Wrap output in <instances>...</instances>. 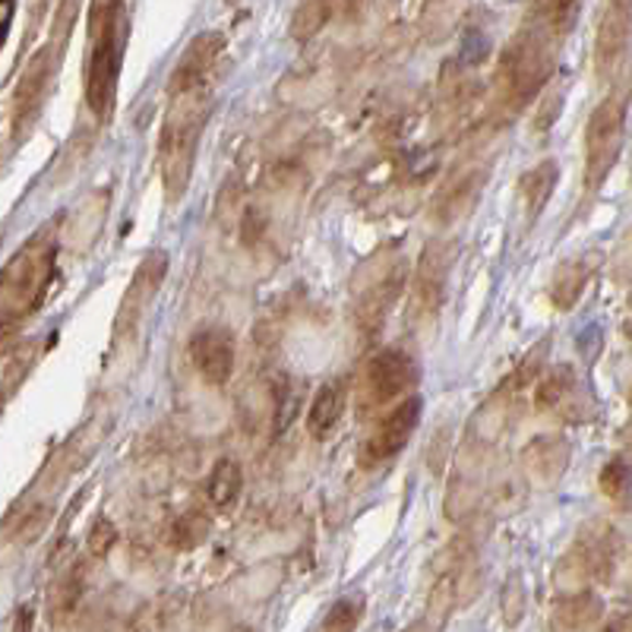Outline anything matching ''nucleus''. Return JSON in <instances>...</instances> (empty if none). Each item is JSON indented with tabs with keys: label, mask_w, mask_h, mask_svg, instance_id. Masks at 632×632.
I'll use <instances>...</instances> for the list:
<instances>
[{
	"label": "nucleus",
	"mask_w": 632,
	"mask_h": 632,
	"mask_svg": "<svg viewBox=\"0 0 632 632\" xmlns=\"http://www.w3.org/2000/svg\"><path fill=\"white\" fill-rule=\"evenodd\" d=\"M60 219L45 221L26 244L7 260L0 278V317L7 338L28 317L42 310L57 275V253H60Z\"/></svg>",
	"instance_id": "nucleus-1"
},
{
	"label": "nucleus",
	"mask_w": 632,
	"mask_h": 632,
	"mask_svg": "<svg viewBox=\"0 0 632 632\" xmlns=\"http://www.w3.org/2000/svg\"><path fill=\"white\" fill-rule=\"evenodd\" d=\"M209 111H212L209 85L171 95V105L162 120V137H159V174H162L168 203L184 199V193L191 187Z\"/></svg>",
	"instance_id": "nucleus-2"
},
{
	"label": "nucleus",
	"mask_w": 632,
	"mask_h": 632,
	"mask_svg": "<svg viewBox=\"0 0 632 632\" xmlns=\"http://www.w3.org/2000/svg\"><path fill=\"white\" fill-rule=\"evenodd\" d=\"M127 48V10L124 0H99L92 16V42L85 64V105L105 124L114 111L117 80Z\"/></svg>",
	"instance_id": "nucleus-3"
},
{
	"label": "nucleus",
	"mask_w": 632,
	"mask_h": 632,
	"mask_svg": "<svg viewBox=\"0 0 632 632\" xmlns=\"http://www.w3.org/2000/svg\"><path fill=\"white\" fill-rule=\"evenodd\" d=\"M553 73V35L548 28H522L513 45L503 51L496 70V111L499 117H513L541 92Z\"/></svg>",
	"instance_id": "nucleus-4"
},
{
	"label": "nucleus",
	"mask_w": 632,
	"mask_h": 632,
	"mask_svg": "<svg viewBox=\"0 0 632 632\" xmlns=\"http://www.w3.org/2000/svg\"><path fill=\"white\" fill-rule=\"evenodd\" d=\"M627 108H630V89L620 85L588 117V127H585V187L588 191H598L620 159L623 137H627Z\"/></svg>",
	"instance_id": "nucleus-5"
},
{
	"label": "nucleus",
	"mask_w": 632,
	"mask_h": 632,
	"mask_svg": "<svg viewBox=\"0 0 632 632\" xmlns=\"http://www.w3.org/2000/svg\"><path fill=\"white\" fill-rule=\"evenodd\" d=\"M405 288V260L402 256H374L352 281V317L364 335H374L386 323L389 310L402 298Z\"/></svg>",
	"instance_id": "nucleus-6"
},
{
	"label": "nucleus",
	"mask_w": 632,
	"mask_h": 632,
	"mask_svg": "<svg viewBox=\"0 0 632 632\" xmlns=\"http://www.w3.org/2000/svg\"><path fill=\"white\" fill-rule=\"evenodd\" d=\"M417 380H421V370L409 352L383 348L360 367V377L355 383V405H358L360 414L399 405L412 395Z\"/></svg>",
	"instance_id": "nucleus-7"
},
{
	"label": "nucleus",
	"mask_w": 632,
	"mask_h": 632,
	"mask_svg": "<svg viewBox=\"0 0 632 632\" xmlns=\"http://www.w3.org/2000/svg\"><path fill=\"white\" fill-rule=\"evenodd\" d=\"M168 275V253L165 250H149L137 266V273L130 278L124 301L114 320V338H111V355H130L134 342L139 338V330L149 317V307L156 303V295L162 291V281Z\"/></svg>",
	"instance_id": "nucleus-8"
},
{
	"label": "nucleus",
	"mask_w": 632,
	"mask_h": 632,
	"mask_svg": "<svg viewBox=\"0 0 632 632\" xmlns=\"http://www.w3.org/2000/svg\"><path fill=\"white\" fill-rule=\"evenodd\" d=\"M452 260H456V244L449 238H434L424 244L412 278V320H430L440 310Z\"/></svg>",
	"instance_id": "nucleus-9"
},
{
	"label": "nucleus",
	"mask_w": 632,
	"mask_h": 632,
	"mask_svg": "<svg viewBox=\"0 0 632 632\" xmlns=\"http://www.w3.org/2000/svg\"><path fill=\"white\" fill-rule=\"evenodd\" d=\"M421 412H424L421 395H409L405 402L392 405L360 446V468H380L392 462L412 443L414 430L421 424Z\"/></svg>",
	"instance_id": "nucleus-10"
},
{
	"label": "nucleus",
	"mask_w": 632,
	"mask_h": 632,
	"mask_svg": "<svg viewBox=\"0 0 632 632\" xmlns=\"http://www.w3.org/2000/svg\"><path fill=\"white\" fill-rule=\"evenodd\" d=\"M613 570V531L607 525H588L578 531L576 544L556 566V582L582 591V582L607 578Z\"/></svg>",
	"instance_id": "nucleus-11"
},
{
	"label": "nucleus",
	"mask_w": 632,
	"mask_h": 632,
	"mask_svg": "<svg viewBox=\"0 0 632 632\" xmlns=\"http://www.w3.org/2000/svg\"><path fill=\"white\" fill-rule=\"evenodd\" d=\"M535 409L541 414L563 417L570 424H582L595 414V402L588 395L585 383L578 380V374L570 364L553 367L548 377L538 380L535 389Z\"/></svg>",
	"instance_id": "nucleus-12"
},
{
	"label": "nucleus",
	"mask_w": 632,
	"mask_h": 632,
	"mask_svg": "<svg viewBox=\"0 0 632 632\" xmlns=\"http://www.w3.org/2000/svg\"><path fill=\"white\" fill-rule=\"evenodd\" d=\"M55 60L57 51L45 48L42 55L28 64L23 80L16 85V92H13V108H10V134H13V139L26 137L28 127L35 124L38 111L45 105L48 83H51V77H55Z\"/></svg>",
	"instance_id": "nucleus-13"
},
{
	"label": "nucleus",
	"mask_w": 632,
	"mask_h": 632,
	"mask_svg": "<svg viewBox=\"0 0 632 632\" xmlns=\"http://www.w3.org/2000/svg\"><path fill=\"white\" fill-rule=\"evenodd\" d=\"M193 370L206 380L209 386H225L234 374V360H238V348H234V335L225 326H203L193 332L191 345H187Z\"/></svg>",
	"instance_id": "nucleus-14"
},
{
	"label": "nucleus",
	"mask_w": 632,
	"mask_h": 632,
	"mask_svg": "<svg viewBox=\"0 0 632 632\" xmlns=\"http://www.w3.org/2000/svg\"><path fill=\"white\" fill-rule=\"evenodd\" d=\"M632 38V0H607L595 35V70L605 80L620 64Z\"/></svg>",
	"instance_id": "nucleus-15"
},
{
	"label": "nucleus",
	"mask_w": 632,
	"mask_h": 632,
	"mask_svg": "<svg viewBox=\"0 0 632 632\" xmlns=\"http://www.w3.org/2000/svg\"><path fill=\"white\" fill-rule=\"evenodd\" d=\"M221 48H225V38L219 32H203L196 35L187 51L181 55L174 73H171V83H168V95H177V92H191V89H206L209 77H212V67L219 60Z\"/></svg>",
	"instance_id": "nucleus-16"
},
{
	"label": "nucleus",
	"mask_w": 632,
	"mask_h": 632,
	"mask_svg": "<svg viewBox=\"0 0 632 632\" xmlns=\"http://www.w3.org/2000/svg\"><path fill=\"white\" fill-rule=\"evenodd\" d=\"M570 443L563 437H538L522 449L525 481L535 484L538 491H550L570 468Z\"/></svg>",
	"instance_id": "nucleus-17"
},
{
	"label": "nucleus",
	"mask_w": 632,
	"mask_h": 632,
	"mask_svg": "<svg viewBox=\"0 0 632 632\" xmlns=\"http://www.w3.org/2000/svg\"><path fill=\"white\" fill-rule=\"evenodd\" d=\"M484 177H487V171H481L478 165L462 168L446 187L437 196V203H434V219L440 221V225H452L456 219H462L468 209L474 206V199H478V193L484 191Z\"/></svg>",
	"instance_id": "nucleus-18"
},
{
	"label": "nucleus",
	"mask_w": 632,
	"mask_h": 632,
	"mask_svg": "<svg viewBox=\"0 0 632 632\" xmlns=\"http://www.w3.org/2000/svg\"><path fill=\"white\" fill-rule=\"evenodd\" d=\"M345 405H348V386L342 380H330V383L320 386L310 409H307V434L313 440H326L332 430L338 427Z\"/></svg>",
	"instance_id": "nucleus-19"
},
{
	"label": "nucleus",
	"mask_w": 632,
	"mask_h": 632,
	"mask_svg": "<svg viewBox=\"0 0 632 632\" xmlns=\"http://www.w3.org/2000/svg\"><path fill=\"white\" fill-rule=\"evenodd\" d=\"M598 260L595 256H573L566 263H560V269L553 273V285H550V301L560 313L573 310L582 298V291L588 288L591 273H595Z\"/></svg>",
	"instance_id": "nucleus-20"
},
{
	"label": "nucleus",
	"mask_w": 632,
	"mask_h": 632,
	"mask_svg": "<svg viewBox=\"0 0 632 632\" xmlns=\"http://www.w3.org/2000/svg\"><path fill=\"white\" fill-rule=\"evenodd\" d=\"M605 613V605L598 595L591 591H570L563 595L556 605H553V613H550V627L553 632H585L591 623H598Z\"/></svg>",
	"instance_id": "nucleus-21"
},
{
	"label": "nucleus",
	"mask_w": 632,
	"mask_h": 632,
	"mask_svg": "<svg viewBox=\"0 0 632 632\" xmlns=\"http://www.w3.org/2000/svg\"><path fill=\"white\" fill-rule=\"evenodd\" d=\"M556 177H560V168H556L553 159H544L531 171H525L522 181H519V203H522L525 225H535L538 216L544 212V206L553 196V187H556Z\"/></svg>",
	"instance_id": "nucleus-22"
},
{
	"label": "nucleus",
	"mask_w": 632,
	"mask_h": 632,
	"mask_svg": "<svg viewBox=\"0 0 632 632\" xmlns=\"http://www.w3.org/2000/svg\"><path fill=\"white\" fill-rule=\"evenodd\" d=\"M108 191H92L89 196H83V203L77 206L73 212V221L67 228V238L73 241V250H89L95 244V238L102 234L105 228V216H108Z\"/></svg>",
	"instance_id": "nucleus-23"
},
{
	"label": "nucleus",
	"mask_w": 632,
	"mask_h": 632,
	"mask_svg": "<svg viewBox=\"0 0 632 632\" xmlns=\"http://www.w3.org/2000/svg\"><path fill=\"white\" fill-rule=\"evenodd\" d=\"M244 491V468L234 459H219L212 471H209V481H206V496L212 503V509L228 513Z\"/></svg>",
	"instance_id": "nucleus-24"
},
{
	"label": "nucleus",
	"mask_w": 632,
	"mask_h": 632,
	"mask_svg": "<svg viewBox=\"0 0 632 632\" xmlns=\"http://www.w3.org/2000/svg\"><path fill=\"white\" fill-rule=\"evenodd\" d=\"M332 0H298L295 16H291V35L298 42H310L313 35H320L323 26L330 23Z\"/></svg>",
	"instance_id": "nucleus-25"
},
{
	"label": "nucleus",
	"mask_w": 632,
	"mask_h": 632,
	"mask_svg": "<svg viewBox=\"0 0 632 632\" xmlns=\"http://www.w3.org/2000/svg\"><path fill=\"white\" fill-rule=\"evenodd\" d=\"M364 610H367L364 595H345L326 610V617L320 620L317 632H355L360 627V620H364Z\"/></svg>",
	"instance_id": "nucleus-26"
},
{
	"label": "nucleus",
	"mask_w": 632,
	"mask_h": 632,
	"mask_svg": "<svg viewBox=\"0 0 632 632\" xmlns=\"http://www.w3.org/2000/svg\"><path fill=\"white\" fill-rule=\"evenodd\" d=\"M209 535V519L199 509H187L181 513L174 525H171V544L177 550H193L196 544H203Z\"/></svg>",
	"instance_id": "nucleus-27"
},
{
	"label": "nucleus",
	"mask_w": 632,
	"mask_h": 632,
	"mask_svg": "<svg viewBox=\"0 0 632 632\" xmlns=\"http://www.w3.org/2000/svg\"><path fill=\"white\" fill-rule=\"evenodd\" d=\"M35 358H38L35 342H23L20 348H10V352H7V360H3V386H7V399H13V395H16V389H20V383L26 380L28 367H32V360Z\"/></svg>",
	"instance_id": "nucleus-28"
},
{
	"label": "nucleus",
	"mask_w": 632,
	"mask_h": 632,
	"mask_svg": "<svg viewBox=\"0 0 632 632\" xmlns=\"http://www.w3.org/2000/svg\"><path fill=\"white\" fill-rule=\"evenodd\" d=\"M598 487L601 494L610 499H623L632 491V462L623 456H613L610 462H605L601 474H598Z\"/></svg>",
	"instance_id": "nucleus-29"
},
{
	"label": "nucleus",
	"mask_w": 632,
	"mask_h": 632,
	"mask_svg": "<svg viewBox=\"0 0 632 632\" xmlns=\"http://www.w3.org/2000/svg\"><path fill=\"white\" fill-rule=\"evenodd\" d=\"M80 591H83V573H77V570H70L67 576L57 582L55 591H51V598H48L51 613H55L57 620H60V617H67V613L77 607V601H80Z\"/></svg>",
	"instance_id": "nucleus-30"
},
{
	"label": "nucleus",
	"mask_w": 632,
	"mask_h": 632,
	"mask_svg": "<svg viewBox=\"0 0 632 632\" xmlns=\"http://www.w3.org/2000/svg\"><path fill=\"white\" fill-rule=\"evenodd\" d=\"M525 613V588L522 578L513 576L506 585H503V620L506 627H516L522 620Z\"/></svg>",
	"instance_id": "nucleus-31"
},
{
	"label": "nucleus",
	"mask_w": 632,
	"mask_h": 632,
	"mask_svg": "<svg viewBox=\"0 0 632 632\" xmlns=\"http://www.w3.org/2000/svg\"><path fill=\"white\" fill-rule=\"evenodd\" d=\"M114 541H117L114 522H111L108 516H99V519L92 522V528H89V553H92V556H108Z\"/></svg>",
	"instance_id": "nucleus-32"
},
{
	"label": "nucleus",
	"mask_w": 632,
	"mask_h": 632,
	"mask_svg": "<svg viewBox=\"0 0 632 632\" xmlns=\"http://www.w3.org/2000/svg\"><path fill=\"white\" fill-rule=\"evenodd\" d=\"M613 278L617 281H632V228L613 250Z\"/></svg>",
	"instance_id": "nucleus-33"
},
{
	"label": "nucleus",
	"mask_w": 632,
	"mask_h": 632,
	"mask_svg": "<svg viewBox=\"0 0 632 632\" xmlns=\"http://www.w3.org/2000/svg\"><path fill=\"white\" fill-rule=\"evenodd\" d=\"M32 627H35V607L23 605L10 620V632H32Z\"/></svg>",
	"instance_id": "nucleus-34"
},
{
	"label": "nucleus",
	"mask_w": 632,
	"mask_h": 632,
	"mask_svg": "<svg viewBox=\"0 0 632 632\" xmlns=\"http://www.w3.org/2000/svg\"><path fill=\"white\" fill-rule=\"evenodd\" d=\"M402 632H437V627H434L430 620H417V623H412V627H405Z\"/></svg>",
	"instance_id": "nucleus-35"
},
{
	"label": "nucleus",
	"mask_w": 632,
	"mask_h": 632,
	"mask_svg": "<svg viewBox=\"0 0 632 632\" xmlns=\"http://www.w3.org/2000/svg\"><path fill=\"white\" fill-rule=\"evenodd\" d=\"M630 402H632V389H630Z\"/></svg>",
	"instance_id": "nucleus-36"
},
{
	"label": "nucleus",
	"mask_w": 632,
	"mask_h": 632,
	"mask_svg": "<svg viewBox=\"0 0 632 632\" xmlns=\"http://www.w3.org/2000/svg\"><path fill=\"white\" fill-rule=\"evenodd\" d=\"M605 632H617V630H605Z\"/></svg>",
	"instance_id": "nucleus-37"
}]
</instances>
